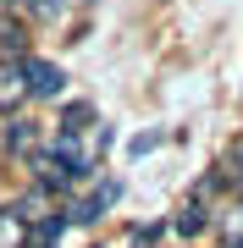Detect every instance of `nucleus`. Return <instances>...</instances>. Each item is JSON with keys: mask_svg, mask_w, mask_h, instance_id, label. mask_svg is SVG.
I'll return each instance as SVG.
<instances>
[{"mask_svg": "<svg viewBox=\"0 0 243 248\" xmlns=\"http://www.w3.org/2000/svg\"><path fill=\"white\" fill-rule=\"evenodd\" d=\"M28 99V78H22V61H0V110L22 105Z\"/></svg>", "mask_w": 243, "mask_h": 248, "instance_id": "obj_9", "label": "nucleus"}, {"mask_svg": "<svg viewBox=\"0 0 243 248\" xmlns=\"http://www.w3.org/2000/svg\"><path fill=\"white\" fill-rule=\"evenodd\" d=\"M45 149L66 166L72 182H89L94 171H99V160H105V149H111V127L94 122V127H83V133H50Z\"/></svg>", "mask_w": 243, "mask_h": 248, "instance_id": "obj_1", "label": "nucleus"}, {"mask_svg": "<svg viewBox=\"0 0 243 248\" xmlns=\"http://www.w3.org/2000/svg\"><path fill=\"white\" fill-rule=\"evenodd\" d=\"M116 199H122V182H116V177H105L99 187H89L83 199H72V204H66V221H72V226H94L99 215L116 204Z\"/></svg>", "mask_w": 243, "mask_h": 248, "instance_id": "obj_2", "label": "nucleus"}, {"mask_svg": "<svg viewBox=\"0 0 243 248\" xmlns=\"http://www.w3.org/2000/svg\"><path fill=\"white\" fill-rule=\"evenodd\" d=\"M22 78H28V99H61L66 94V72L55 66V61L28 55V61H22Z\"/></svg>", "mask_w": 243, "mask_h": 248, "instance_id": "obj_3", "label": "nucleus"}, {"mask_svg": "<svg viewBox=\"0 0 243 248\" xmlns=\"http://www.w3.org/2000/svg\"><path fill=\"white\" fill-rule=\"evenodd\" d=\"M210 226H216V237H221L227 248H243V193H238V199H227V204H221V215H216Z\"/></svg>", "mask_w": 243, "mask_h": 248, "instance_id": "obj_6", "label": "nucleus"}, {"mask_svg": "<svg viewBox=\"0 0 243 248\" xmlns=\"http://www.w3.org/2000/svg\"><path fill=\"white\" fill-rule=\"evenodd\" d=\"M210 221H216V215H205V204H199V199H188V204H177V215H171V232H177V237H182V248H188V243H194Z\"/></svg>", "mask_w": 243, "mask_h": 248, "instance_id": "obj_5", "label": "nucleus"}, {"mask_svg": "<svg viewBox=\"0 0 243 248\" xmlns=\"http://www.w3.org/2000/svg\"><path fill=\"white\" fill-rule=\"evenodd\" d=\"M11 6H22V0H0V17H6V11H11Z\"/></svg>", "mask_w": 243, "mask_h": 248, "instance_id": "obj_11", "label": "nucleus"}, {"mask_svg": "<svg viewBox=\"0 0 243 248\" xmlns=\"http://www.w3.org/2000/svg\"><path fill=\"white\" fill-rule=\"evenodd\" d=\"M28 248H61V243H28Z\"/></svg>", "mask_w": 243, "mask_h": 248, "instance_id": "obj_12", "label": "nucleus"}, {"mask_svg": "<svg viewBox=\"0 0 243 248\" xmlns=\"http://www.w3.org/2000/svg\"><path fill=\"white\" fill-rule=\"evenodd\" d=\"M39 143H45V133H39V122H28V116H17V122L6 127V149L17 155V160H28Z\"/></svg>", "mask_w": 243, "mask_h": 248, "instance_id": "obj_7", "label": "nucleus"}, {"mask_svg": "<svg viewBox=\"0 0 243 248\" xmlns=\"http://www.w3.org/2000/svg\"><path fill=\"white\" fill-rule=\"evenodd\" d=\"M33 243V226L17 215V204H0V248H28Z\"/></svg>", "mask_w": 243, "mask_h": 248, "instance_id": "obj_8", "label": "nucleus"}, {"mask_svg": "<svg viewBox=\"0 0 243 248\" xmlns=\"http://www.w3.org/2000/svg\"><path fill=\"white\" fill-rule=\"evenodd\" d=\"M66 11V0H22V17H33V22H55Z\"/></svg>", "mask_w": 243, "mask_h": 248, "instance_id": "obj_10", "label": "nucleus"}, {"mask_svg": "<svg viewBox=\"0 0 243 248\" xmlns=\"http://www.w3.org/2000/svg\"><path fill=\"white\" fill-rule=\"evenodd\" d=\"M11 204H17V215H22L28 226H45L50 215H61V204H55V193H50V187H39V182L28 187L22 199H11Z\"/></svg>", "mask_w": 243, "mask_h": 248, "instance_id": "obj_4", "label": "nucleus"}]
</instances>
